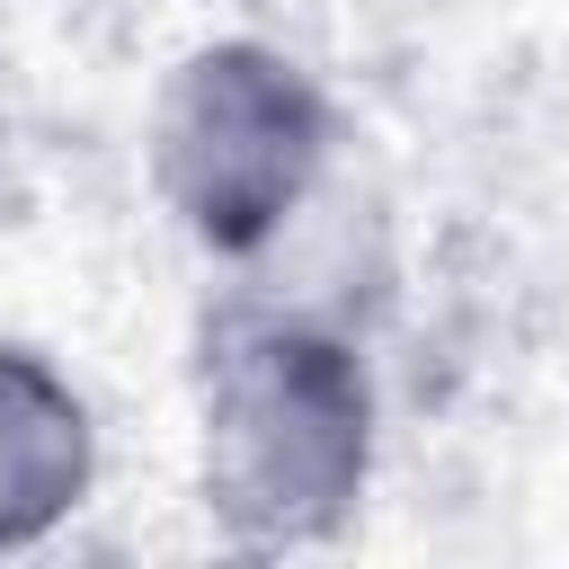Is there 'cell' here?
I'll return each instance as SVG.
<instances>
[{
	"label": "cell",
	"mask_w": 569,
	"mask_h": 569,
	"mask_svg": "<svg viewBox=\"0 0 569 569\" xmlns=\"http://www.w3.org/2000/svg\"><path fill=\"white\" fill-rule=\"evenodd\" d=\"M373 365L293 302H231L196 338V498L231 551H311L373 489Z\"/></svg>",
	"instance_id": "6da1fadb"
},
{
	"label": "cell",
	"mask_w": 569,
	"mask_h": 569,
	"mask_svg": "<svg viewBox=\"0 0 569 569\" xmlns=\"http://www.w3.org/2000/svg\"><path fill=\"white\" fill-rule=\"evenodd\" d=\"M338 151V107L329 89L258 36H213L169 62L142 160L160 213L204 249V258H267L320 196Z\"/></svg>",
	"instance_id": "7a4b0ae2"
},
{
	"label": "cell",
	"mask_w": 569,
	"mask_h": 569,
	"mask_svg": "<svg viewBox=\"0 0 569 569\" xmlns=\"http://www.w3.org/2000/svg\"><path fill=\"white\" fill-rule=\"evenodd\" d=\"M98 489V418L80 400V382L0 338V560L53 542Z\"/></svg>",
	"instance_id": "3957f363"
}]
</instances>
